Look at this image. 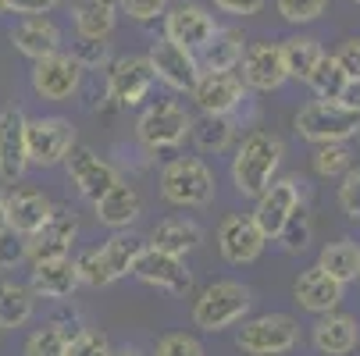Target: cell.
Listing matches in <instances>:
<instances>
[{"instance_id": "cell-1", "label": "cell", "mask_w": 360, "mask_h": 356, "mask_svg": "<svg viewBox=\"0 0 360 356\" xmlns=\"http://www.w3.org/2000/svg\"><path fill=\"white\" fill-rule=\"evenodd\" d=\"M282 161H285V143L282 136L268 132V128H253L246 132L236 150H232V161H229V178H232V189L243 196V199H257L282 171Z\"/></svg>"}, {"instance_id": "cell-2", "label": "cell", "mask_w": 360, "mask_h": 356, "mask_svg": "<svg viewBox=\"0 0 360 356\" xmlns=\"http://www.w3.org/2000/svg\"><path fill=\"white\" fill-rule=\"evenodd\" d=\"M158 192L175 211H203L218 196V178H214V168L203 157L175 154L158 171Z\"/></svg>"}, {"instance_id": "cell-3", "label": "cell", "mask_w": 360, "mask_h": 356, "mask_svg": "<svg viewBox=\"0 0 360 356\" xmlns=\"http://www.w3.org/2000/svg\"><path fill=\"white\" fill-rule=\"evenodd\" d=\"M253 310V289L239 278H214L211 285H203L189 307V321L193 328L207 331V335H221L236 324H243Z\"/></svg>"}, {"instance_id": "cell-4", "label": "cell", "mask_w": 360, "mask_h": 356, "mask_svg": "<svg viewBox=\"0 0 360 356\" xmlns=\"http://www.w3.org/2000/svg\"><path fill=\"white\" fill-rule=\"evenodd\" d=\"M143 246L146 242H139L132 232H111L100 246L79 249L75 257H72L75 261L79 285H86V289H108V285L129 278Z\"/></svg>"}, {"instance_id": "cell-5", "label": "cell", "mask_w": 360, "mask_h": 356, "mask_svg": "<svg viewBox=\"0 0 360 356\" xmlns=\"http://www.w3.org/2000/svg\"><path fill=\"white\" fill-rule=\"evenodd\" d=\"M193 111L175 96H161L146 104L136 118V139L146 154H175L193 136Z\"/></svg>"}, {"instance_id": "cell-6", "label": "cell", "mask_w": 360, "mask_h": 356, "mask_svg": "<svg viewBox=\"0 0 360 356\" xmlns=\"http://www.w3.org/2000/svg\"><path fill=\"white\" fill-rule=\"evenodd\" d=\"M303 342V328L292 314L268 310L253 314L243 324H236V349L243 356H289Z\"/></svg>"}, {"instance_id": "cell-7", "label": "cell", "mask_w": 360, "mask_h": 356, "mask_svg": "<svg viewBox=\"0 0 360 356\" xmlns=\"http://www.w3.org/2000/svg\"><path fill=\"white\" fill-rule=\"evenodd\" d=\"M292 128L303 143L328 146V143H349L360 136V111L339 104V100H311L292 118Z\"/></svg>"}, {"instance_id": "cell-8", "label": "cell", "mask_w": 360, "mask_h": 356, "mask_svg": "<svg viewBox=\"0 0 360 356\" xmlns=\"http://www.w3.org/2000/svg\"><path fill=\"white\" fill-rule=\"evenodd\" d=\"M75 143H79V128L72 125V118L43 114V118H29V121H25L29 168H43V171L61 168Z\"/></svg>"}, {"instance_id": "cell-9", "label": "cell", "mask_w": 360, "mask_h": 356, "mask_svg": "<svg viewBox=\"0 0 360 356\" xmlns=\"http://www.w3.org/2000/svg\"><path fill=\"white\" fill-rule=\"evenodd\" d=\"M300 207H303V178L300 175H278L261 196L253 199L250 218H253L257 228L264 232L268 242H275Z\"/></svg>"}, {"instance_id": "cell-10", "label": "cell", "mask_w": 360, "mask_h": 356, "mask_svg": "<svg viewBox=\"0 0 360 356\" xmlns=\"http://www.w3.org/2000/svg\"><path fill=\"white\" fill-rule=\"evenodd\" d=\"M82 79H86V72L68 50L50 54L43 61H32V72H29V86L43 104H72L82 89Z\"/></svg>"}, {"instance_id": "cell-11", "label": "cell", "mask_w": 360, "mask_h": 356, "mask_svg": "<svg viewBox=\"0 0 360 356\" xmlns=\"http://www.w3.org/2000/svg\"><path fill=\"white\" fill-rule=\"evenodd\" d=\"M153 68L146 61V54H122L108 65V79H104V96L111 100L115 107L132 111L143 107V100L153 89Z\"/></svg>"}, {"instance_id": "cell-12", "label": "cell", "mask_w": 360, "mask_h": 356, "mask_svg": "<svg viewBox=\"0 0 360 356\" xmlns=\"http://www.w3.org/2000/svg\"><path fill=\"white\" fill-rule=\"evenodd\" d=\"M161 25H165L161 36L172 39V43H179L182 50H189V54H200V50L214 39V32L221 29L218 18H214V11L196 4V0H179V4H168Z\"/></svg>"}, {"instance_id": "cell-13", "label": "cell", "mask_w": 360, "mask_h": 356, "mask_svg": "<svg viewBox=\"0 0 360 356\" xmlns=\"http://www.w3.org/2000/svg\"><path fill=\"white\" fill-rule=\"evenodd\" d=\"M65 175H68V182L75 185V192L82 196V199H100L111 185H118L122 182V171H118V164H111L108 157H100L93 146H82V143H75L72 146V154L65 157Z\"/></svg>"}, {"instance_id": "cell-14", "label": "cell", "mask_w": 360, "mask_h": 356, "mask_svg": "<svg viewBox=\"0 0 360 356\" xmlns=\"http://www.w3.org/2000/svg\"><path fill=\"white\" fill-rule=\"evenodd\" d=\"M214 242H218L221 261L232 264V268H250V264H257V261L264 257V249H268L264 232L253 225L250 214H225V218L218 221Z\"/></svg>"}, {"instance_id": "cell-15", "label": "cell", "mask_w": 360, "mask_h": 356, "mask_svg": "<svg viewBox=\"0 0 360 356\" xmlns=\"http://www.w3.org/2000/svg\"><path fill=\"white\" fill-rule=\"evenodd\" d=\"M79 239V218L72 207H58L54 203V214L50 221L32 235L25 239V264H46V261H65L72 257V246Z\"/></svg>"}, {"instance_id": "cell-16", "label": "cell", "mask_w": 360, "mask_h": 356, "mask_svg": "<svg viewBox=\"0 0 360 356\" xmlns=\"http://www.w3.org/2000/svg\"><path fill=\"white\" fill-rule=\"evenodd\" d=\"M246 86L236 72H200V79L189 89V100L200 114H221L232 118L246 104Z\"/></svg>"}, {"instance_id": "cell-17", "label": "cell", "mask_w": 360, "mask_h": 356, "mask_svg": "<svg viewBox=\"0 0 360 356\" xmlns=\"http://www.w3.org/2000/svg\"><path fill=\"white\" fill-rule=\"evenodd\" d=\"M132 278L150 285V289H158V292H168V296H186L193 289V271L186 268V261L153 249V246L139 249V257L132 264Z\"/></svg>"}, {"instance_id": "cell-18", "label": "cell", "mask_w": 360, "mask_h": 356, "mask_svg": "<svg viewBox=\"0 0 360 356\" xmlns=\"http://www.w3.org/2000/svg\"><path fill=\"white\" fill-rule=\"evenodd\" d=\"M146 61H150V68H153V79L165 82L172 93H189L193 82H196L200 72H203L200 61H196V54H189V50H182L179 43H172V39H165V36H158V39L150 43Z\"/></svg>"}, {"instance_id": "cell-19", "label": "cell", "mask_w": 360, "mask_h": 356, "mask_svg": "<svg viewBox=\"0 0 360 356\" xmlns=\"http://www.w3.org/2000/svg\"><path fill=\"white\" fill-rule=\"evenodd\" d=\"M236 75L243 79V86H246L250 93H275V89H282V86L289 82L285 61H282V46L271 43V39L250 43Z\"/></svg>"}, {"instance_id": "cell-20", "label": "cell", "mask_w": 360, "mask_h": 356, "mask_svg": "<svg viewBox=\"0 0 360 356\" xmlns=\"http://www.w3.org/2000/svg\"><path fill=\"white\" fill-rule=\"evenodd\" d=\"M25 111L4 107L0 111V182L8 189L18 185L29 171V150H25Z\"/></svg>"}, {"instance_id": "cell-21", "label": "cell", "mask_w": 360, "mask_h": 356, "mask_svg": "<svg viewBox=\"0 0 360 356\" xmlns=\"http://www.w3.org/2000/svg\"><path fill=\"white\" fill-rule=\"evenodd\" d=\"M54 214V199L36 185H11L8 189V232L32 239Z\"/></svg>"}, {"instance_id": "cell-22", "label": "cell", "mask_w": 360, "mask_h": 356, "mask_svg": "<svg viewBox=\"0 0 360 356\" xmlns=\"http://www.w3.org/2000/svg\"><path fill=\"white\" fill-rule=\"evenodd\" d=\"M342 292H346V285H339L335 278H328L318 264L303 268V271L296 275V282H292V299H296V307L307 310V314H314V317L339 310Z\"/></svg>"}, {"instance_id": "cell-23", "label": "cell", "mask_w": 360, "mask_h": 356, "mask_svg": "<svg viewBox=\"0 0 360 356\" xmlns=\"http://www.w3.org/2000/svg\"><path fill=\"white\" fill-rule=\"evenodd\" d=\"M11 43H15V50L22 58L43 61V58L61 54L65 50V32L50 15H29V18H22L11 29Z\"/></svg>"}, {"instance_id": "cell-24", "label": "cell", "mask_w": 360, "mask_h": 356, "mask_svg": "<svg viewBox=\"0 0 360 356\" xmlns=\"http://www.w3.org/2000/svg\"><path fill=\"white\" fill-rule=\"evenodd\" d=\"M93 218H96V225H104L108 232H129L143 218V196H139V189L122 178L100 199H93Z\"/></svg>"}, {"instance_id": "cell-25", "label": "cell", "mask_w": 360, "mask_h": 356, "mask_svg": "<svg viewBox=\"0 0 360 356\" xmlns=\"http://www.w3.org/2000/svg\"><path fill=\"white\" fill-rule=\"evenodd\" d=\"M311 345L321 356H349L360 345V321H356V314H342V310L321 314L311 324Z\"/></svg>"}, {"instance_id": "cell-26", "label": "cell", "mask_w": 360, "mask_h": 356, "mask_svg": "<svg viewBox=\"0 0 360 356\" xmlns=\"http://www.w3.org/2000/svg\"><path fill=\"white\" fill-rule=\"evenodd\" d=\"M146 246L186 261L189 253H196L203 246V225L193 221V218H186V214H172V218H165V221H158V225L150 228Z\"/></svg>"}, {"instance_id": "cell-27", "label": "cell", "mask_w": 360, "mask_h": 356, "mask_svg": "<svg viewBox=\"0 0 360 356\" xmlns=\"http://www.w3.org/2000/svg\"><path fill=\"white\" fill-rule=\"evenodd\" d=\"M29 289L36 299H54V303H68L79 289V275H75V261H46V264H32L29 271Z\"/></svg>"}, {"instance_id": "cell-28", "label": "cell", "mask_w": 360, "mask_h": 356, "mask_svg": "<svg viewBox=\"0 0 360 356\" xmlns=\"http://www.w3.org/2000/svg\"><path fill=\"white\" fill-rule=\"evenodd\" d=\"M36 317V296L29 282L0 271V331H18Z\"/></svg>"}, {"instance_id": "cell-29", "label": "cell", "mask_w": 360, "mask_h": 356, "mask_svg": "<svg viewBox=\"0 0 360 356\" xmlns=\"http://www.w3.org/2000/svg\"><path fill=\"white\" fill-rule=\"evenodd\" d=\"M243 54H246V32L239 25H221L214 39L196 54V61L203 72H236Z\"/></svg>"}, {"instance_id": "cell-30", "label": "cell", "mask_w": 360, "mask_h": 356, "mask_svg": "<svg viewBox=\"0 0 360 356\" xmlns=\"http://www.w3.org/2000/svg\"><path fill=\"white\" fill-rule=\"evenodd\" d=\"M118 0H79L72 8V25L79 39H108L118 25Z\"/></svg>"}, {"instance_id": "cell-31", "label": "cell", "mask_w": 360, "mask_h": 356, "mask_svg": "<svg viewBox=\"0 0 360 356\" xmlns=\"http://www.w3.org/2000/svg\"><path fill=\"white\" fill-rule=\"evenodd\" d=\"M318 268L328 275V278H335L339 285H349V282H356L360 278V242H353V239H335V242H325L321 246V253H318Z\"/></svg>"}, {"instance_id": "cell-32", "label": "cell", "mask_w": 360, "mask_h": 356, "mask_svg": "<svg viewBox=\"0 0 360 356\" xmlns=\"http://www.w3.org/2000/svg\"><path fill=\"white\" fill-rule=\"evenodd\" d=\"M282 61H285V75L289 79H296V82H307L311 79V72L318 68V61L325 58V46H321V39H314V36H285L282 43Z\"/></svg>"}, {"instance_id": "cell-33", "label": "cell", "mask_w": 360, "mask_h": 356, "mask_svg": "<svg viewBox=\"0 0 360 356\" xmlns=\"http://www.w3.org/2000/svg\"><path fill=\"white\" fill-rule=\"evenodd\" d=\"M200 154H211V157H221L232 150L236 143V118H221V114H200L193 121V136Z\"/></svg>"}, {"instance_id": "cell-34", "label": "cell", "mask_w": 360, "mask_h": 356, "mask_svg": "<svg viewBox=\"0 0 360 356\" xmlns=\"http://www.w3.org/2000/svg\"><path fill=\"white\" fill-rule=\"evenodd\" d=\"M68 342H72L68 324L46 321V324H39V328L29 331V338L22 345V356H65L68 352Z\"/></svg>"}, {"instance_id": "cell-35", "label": "cell", "mask_w": 360, "mask_h": 356, "mask_svg": "<svg viewBox=\"0 0 360 356\" xmlns=\"http://www.w3.org/2000/svg\"><path fill=\"white\" fill-rule=\"evenodd\" d=\"M307 86H311L314 100H342V93L349 89V79L339 68V61L332 54H325L318 61V68L311 72V79H307Z\"/></svg>"}, {"instance_id": "cell-36", "label": "cell", "mask_w": 360, "mask_h": 356, "mask_svg": "<svg viewBox=\"0 0 360 356\" xmlns=\"http://www.w3.org/2000/svg\"><path fill=\"white\" fill-rule=\"evenodd\" d=\"M311 168L318 178L325 182H339L349 168H353V154L346 150V143H328V146H314V154H311Z\"/></svg>"}, {"instance_id": "cell-37", "label": "cell", "mask_w": 360, "mask_h": 356, "mask_svg": "<svg viewBox=\"0 0 360 356\" xmlns=\"http://www.w3.org/2000/svg\"><path fill=\"white\" fill-rule=\"evenodd\" d=\"M311 235H314V221H311V214H307V207H300L275 242H278L285 253H292V257H296V253H303L307 246H311Z\"/></svg>"}, {"instance_id": "cell-38", "label": "cell", "mask_w": 360, "mask_h": 356, "mask_svg": "<svg viewBox=\"0 0 360 356\" xmlns=\"http://www.w3.org/2000/svg\"><path fill=\"white\" fill-rule=\"evenodd\" d=\"M328 4L332 0H275V11L289 25H311L328 11Z\"/></svg>"}, {"instance_id": "cell-39", "label": "cell", "mask_w": 360, "mask_h": 356, "mask_svg": "<svg viewBox=\"0 0 360 356\" xmlns=\"http://www.w3.org/2000/svg\"><path fill=\"white\" fill-rule=\"evenodd\" d=\"M111 349H115L111 338L100 328H79V331H72L65 356H111Z\"/></svg>"}, {"instance_id": "cell-40", "label": "cell", "mask_w": 360, "mask_h": 356, "mask_svg": "<svg viewBox=\"0 0 360 356\" xmlns=\"http://www.w3.org/2000/svg\"><path fill=\"white\" fill-rule=\"evenodd\" d=\"M150 356H207V352H203V342L193 331H168L158 338Z\"/></svg>"}, {"instance_id": "cell-41", "label": "cell", "mask_w": 360, "mask_h": 356, "mask_svg": "<svg viewBox=\"0 0 360 356\" xmlns=\"http://www.w3.org/2000/svg\"><path fill=\"white\" fill-rule=\"evenodd\" d=\"M335 203H339V211H342L349 221H360V168H349V171L339 178Z\"/></svg>"}, {"instance_id": "cell-42", "label": "cell", "mask_w": 360, "mask_h": 356, "mask_svg": "<svg viewBox=\"0 0 360 356\" xmlns=\"http://www.w3.org/2000/svg\"><path fill=\"white\" fill-rule=\"evenodd\" d=\"M72 58L82 65V72H96L111 65V50H108V39H79L72 46Z\"/></svg>"}, {"instance_id": "cell-43", "label": "cell", "mask_w": 360, "mask_h": 356, "mask_svg": "<svg viewBox=\"0 0 360 356\" xmlns=\"http://www.w3.org/2000/svg\"><path fill=\"white\" fill-rule=\"evenodd\" d=\"M168 4H172V0H118V11H122L125 18L139 22V25H150V22L165 18Z\"/></svg>"}, {"instance_id": "cell-44", "label": "cell", "mask_w": 360, "mask_h": 356, "mask_svg": "<svg viewBox=\"0 0 360 356\" xmlns=\"http://www.w3.org/2000/svg\"><path fill=\"white\" fill-rule=\"evenodd\" d=\"M25 264V239L15 232L0 235V271H15Z\"/></svg>"}, {"instance_id": "cell-45", "label": "cell", "mask_w": 360, "mask_h": 356, "mask_svg": "<svg viewBox=\"0 0 360 356\" xmlns=\"http://www.w3.org/2000/svg\"><path fill=\"white\" fill-rule=\"evenodd\" d=\"M332 58L339 61V68L346 72V79H349V82H360V36L342 39V43H339V50H335Z\"/></svg>"}, {"instance_id": "cell-46", "label": "cell", "mask_w": 360, "mask_h": 356, "mask_svg": "<svg viewBox=\"0 0 360 356\" xmlns=\"http://www.w3.org/2000/svg\"><path fill=\"white\" fill-rule=\"evenodd\" d=\"M211 4L225 15H236V18H250V15H261L268 0H211Z\"/></svg>"}, {"instance_id": "cell-47", "label": "cell", "mask_w": 360, "mask_h": 356, "mask_svg": "<svg viewBox=\"0 0 360 356\" xmlns=\"http://www.w3.org/2000/svg\"><path fill=\"white\" fill-rule=\"evenodd\" d=\"M54 8H58L54 0H4V11H15L22 18H29V15H50Z\"/></svg>"}, {"instance_id": "cell-48", "label": "cell", "mask_w": 360, "mask_h": 356, "mask_svg": "<svg viewBox=\"0 0 360 356\" xmlns=\"http://www.w3.org/2000/svg\"><path fill=\"white\" fill-rule=\"evenodd\" d=\"M339 104H346V107L360 111V82H349V89L342 93V100H339Z\"/></svg>"}, {"instance_id": "cell-49", "label": "cell", "mask_w": 360, "mask_h": 356, "mask_svg": "<svg viewBox=\"0 0 360 356\" xmlns=\"http://www.w3.org/2000/svg\"><path fill=\"white\" fill-rule=\"evenodd\" d=\"M8 232V185L0 182V235Z\"/></svg>"}, {"instance_id": "cell-50", "label": "cell", "mask_w": 360, "mask_h": 356, "mask_svg": "<svg viewBox=\"0 0 360 356\" xmlns=\"http://www.w3.org/2000/svg\"><path fill=\"white\" fill-rule=\"evenodd\" d=\"M111 356H150V352L139 345H118V349H111Z\"/></svg>"}, {"instance_id": "cell-51", "label": "cell", "mask_w": 360, "mask_h": 356, "mask_svg": "<svg viewBox=\"0 0 360 356\" xmlns=\"http://www.w3.org/2000/svg\"><path fill=\"white\" fill-rule=\"evenodd\" d=\"M0 15H8V11H4V0H0Z\"/></svg>"}, {"instance_id": "cell-52", "label": "cell", "mask_w": 360, "mask_h": 356, "mask_svg": "<svg viewBox=\"0 0 360 356\" xmlns=\"http://www.w3.org/2000/svg\"><path fill=\"white\" fill-rule=\"evenodd\" d=\"M54 4H65V0H54Z\"/></svg>"}, {"instance_id": "cell-53", "label": "cell", "mask_w": 360, "mask_h": 356, "mask_svg": "<svg viewBox=\"0 0 360 356\" xmlns=\"http://www.w3.org/2000/svg\"><path fill=\"white\" fill-rule=\"evenodd\" d=\"M349 4H360V0H349Z\"/></svg>"}]
</instances>
